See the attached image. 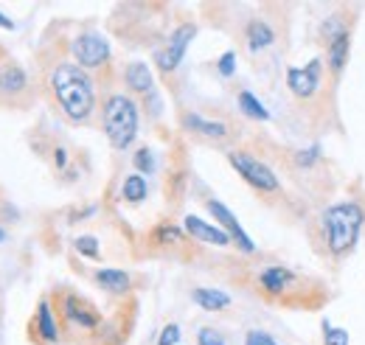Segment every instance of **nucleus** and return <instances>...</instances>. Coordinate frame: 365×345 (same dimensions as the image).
<instances>
[{"instance_id": "obj_1", "label": "nucleus", "mask_w": 365, "mask_h": 345, "mask_svg": "<svg viewBox=\"0 0 365 345\" xmlns=\"http://www.w3.org/2000/svg\"><path fill=\"white\" fill-rule=\"evenodd\" d=\"M51 90H53L62 113L73 124H82L91 118L93 107H96V87H93L91 76L85 73V68H79L73 62L56 65L51 73Z\"/></svg>"}, {"instance_id": "obj_2", "label": "nucleus", "mask_w": 365, "mask_h": 345, "mask_svg": "<svg viewBox=\"0 0 365 345\" xmlns=\"http://www.w3.org/2000/svg\"><path fill=\"white\" fill-rule=\"evenodd\" d=\"M363 222H365V214L357 202L331 205V208L323 214V227H326L329 250H331L334 256L349 253V250L357 244V239H360Z\"/></svg>"}, {"instance_id": "obj_3", "label": "nucleus", "mask_w": 365, "mask_h": 345, "mask_svg": "<svg viewBox=\"0 0 365 345\" xmlns=\"http://www.w3.org/2000/svg\"><path fill=\"white\" fill-rule=\"evenodd\" d=\"M104 135L115 149H127L138 135V107L133 98L115 93L104 104Z\"/></svg>"}, {"instance_id": "obj_4", "label": "nucleus", "mask_w": 365, "mask_h": 345, "mask_svg": "<svg viewBox=\"0 0 365 345\" xmlns=\"http://www.w3.org/2000/svg\"><path fill=\"white\" fill-rule=\"evenodd\" d=\"M228 160H230V166L242 174L253 188H259V191H278V177H275L273 169L264 166L262 160L250 158L247 152H230Z\"/></svg>"}, {"instance_id": "obj_5", "label": "nucleus", "mask_w": 365, "mask_h": 345, "mask_svg": "<svg viewBox=\"0 0 365 345\" xmlns=\"http://www.w3.org/2000/svg\"><path fill=\"white\" fill-rule=\"evenodd\" d=\"M194 37H197V26H194V23L178 26V29L172 31V37L166 40V48H160V51L155 53L158 68H160L163 73H172L182 62V56H185V51H188V45H191Z\"/></svg>"}, {"instance_id": "obj_6", "label": "nucleus", "mask_w": 365, "mask_h": 345, "mask_svg": "<svg viewBox=\"0 0 365 345\" xmlns=\"http://www.w3.org/2000/svg\"><path fill=\"white\" fill-rule=\"evenodd\" d=\"M71 51H73L79 68H98V65H104L110 59V43L96 31L79 34L71 45Z\"/></svg>"}, {"instance_id": "obj_7", "label": "nucleus", "mask_w": 365, "mask_h": 345, "mask_svg": "<svg viewBox=\"0 0 365 345\" xmlns=\"http://www.w3.org/2000/svg\"><path fill=\"white\" fill-rule=\"evenodd\" d=\"M205 208H208V214L220 222V227L228 233L230 242H233L239 250H245V253H253V250H256V244H253V242H250V236L242 230V225L236 222V216L230 214V211L222 205V202H220V200H208V202H205Z\"/></svg>"}, {"instance_id": "obj_8", "label": "nucleus", "mask_w": 365, "mask_h": 345, "mask_svg": "<svg viewBox=\"0 0 365 345\" xmlns=\"http://www.w3.org/2000/svg\"><path fill=\"white\" fill-rule=\"evenodd\" d=\"M287 85L298 98H312L320 85V59H312L307 68H289Z\"/></svg>"}, {"instance_id": "obj_9", "label": "nucleus", "mask_w": 365, "mask_h": 345, "mask_svg": "<svg viewBox=\"0 0 365 345\" xmlns=\"http://www.w3.org/2000/svg\"><path fill=\"white\" fill-rule=\"evenodd\" d=\"M185 230H188V236H194L197 242H205V244H217V247H225L230 244V236L222 230V227H217V225H208L205 219H200V216H185Z\"/></svg>"}, {"instance_id": "obj_10", "label": "nucleus", "mask_w": 365, "mask_h": 345, "mask_svg": "<svg viewBox=\"0 0 365 345\" xmlns=\"http://www.w3.org/2000/svg\"><path fill=\"white\" fill-rule=\"evenodd\" d=\"M31 334H34L37 343L43 345H53L59 340V326L53 320V309H51L48 301H40V306H37V317L31 323Z\"/></svg>"}, {"instance_id": "obj_11", "label": "nucleus", "mask_w": 365, "mask_h": 345, "mask_svg": "<svg viewBox=\"0 0 365 345\" xmlns=\"http://www.w3.org/2000/svg\"><path fill=\"white\" fill-rule=\"evenodd\" d=\"M62 311H65V317L71 323H76L82 329H96L98 326V314L91 309V303H85L82 298H76V295H65Z\"/></svg>"}, {"instance_id": "obj_12", "label": "nucleus", "mask_w": 365, "mask_h": 345, "mask_svg": "<svg viewBox=\"0 0 365 345\" xmlns=\"http://www.w3.org/2000/svg\"><path fill=\"white\" fill-rule=\"evenodd\" d=\"M29 90V79H26V71L17 68V65H6L0 68V96L14 101L17 96H23Z\"/></svg>"}, {"instance_id": "obj_13", "label": "nucleus", "mask_w": 365, "mask_h": 345, "mask_svg": "<svg viewBox=\"0 0 365 345\" xmlns=\"http://www.w3.org/2000/svg\"><path fill=\"white\" fill-rule=\"evenodd\" d=\"M191 298H194V303H197L200 309H205V311H222V309L230 306L228 292L214 289V287H197V289L191 292Z\"/></svg>"}, {"instance_id": "obj_14", "label": "nucleus", "mask_w": 365, "mask_h": 345, "mask_svg": "<svg viewBox=\"0 0 365 345\" xmlns=\"http://www.w3.org/2000/svg\"><path fill=\"white\" fill-rule=\"evenodd\" d=\"M262 289L264 292H270V295H278V292H284V289H289L292 287V281H295V275L287 269V267H270V269H264L262 272Z\"/></svg>"}, {"instance_id": "obj_15", "label": "nucleus", "mask_w": 365, "mask_h": 345, "mask_svg": "<svg viewBox=\"0 0 365 345\" xmlns=\"http://www.w3.org/2000/svg\"><path fill=\"white\" fill-rule=\"evenodd\" d=\"M124 79H127V85L133 87L135 93H146V96H149V93L155 90L152 71H149V65H143V62H130V65H127Z\"/></svg>"}, {"instance_id": "obj_16", "label": "nucleus", "mask_w": 365, "mask_h": 345, "mask_svg": "<svg viewBox=\"0 0 365 345\" xmlns=\"http://www.w3.org/2000/svg\"><path fill=\"white\" fill-rule=\"evenodd\" d=\"M182 124H185V130L197 132V135H205V138H214V140H220V138L228 135V127H225V124H220V121H205V118H200V115H194V113L182 115Z\"/></svg>"}, {"instance_id": "obj_17", "label": "nucleus", "mask_w": 365, "mask_h": 345, "mask_svg": "<svg viewBox=\"0 0 365 345\" xmlns=\"http://www.w3.org/2000/svg\"><path fill=\"white\" fill-rule=\"evenodd\" d=\"M245 37H247L250 51H264V48H270V45H273V40H275L273 29H270L264 20H250V23H247Z\"/></svg>"}, {"instance_id": "obj_18", "label": "nucleus", "mask_w": 365, "mask_h": 345, "mask_svg": "<svg viewBox=\"0 0 365 345\" xmlns=\"http://www.w3.org/2000/svg\"><path fill=\"white\" fill-rule=\"evenodd\" d=\"M96 281L107 292H127L130 289V275L124 269H98L96 272Z\"/></svg>"}, {"instance_id": "obj_19", "label": "nucleus", "mask_w": 365, "mask_h": 345, "mask_svg": "<svg viewBox=\"0 0 365 345\" xmlns=\"http://www.w3.org/2000/svg\"><path fill=\"white\" fill-rule=\"evenodd\" d=\"M349 48H351L349 31H343L340 37H334V40L329 43V65H331V71H343V65H346V59H349Z\"/></svg>"}, {"instance_id": "obj_20", "label": "nucleus", "mask_w": 365, "mask_h": 345, "mask_svg": "<svg viewBox=\"0 0 365 345\" xmlns=\"http://www.w3.org/2000/svg\"><path fill=\"white\" fill-rule=\"evenodd\" d=\"M239 107H242L245 115H250V118H256V121H267V118H270L267 107H264L250 90H242V93H239Z\"/></svg>"}, {"instance_id": "obj_21", "label": "nucleus", "mask_w": 365, "mask_h": 345, "mask_svg": "<svg viewBox=\"0 0 365 345\" xmlns=\"http://www.w3.org/2000/svg\"><path fill=\"white\" fill-rule=\"evenodd\" d=\"M121 194H124L127 202H140L146 197V180L140 174H130L124 180V185H121Z\"/></svg>"}, {"instance_id": "obj_22", "label": "nucleus", "mask_w": 365, "mask_h": 345, "mask_svg": "<svg viewBox=\"0 0 365 345\" xmlns=\"http://www.w3.org/2000/svg\"><path fill=\"white\" fill-rule=\"evenodd\" d=\"M323 329H326V334H323V343L326 345H349V340H351L346 329H334V326H329V323H326Z\"/></svg>"}, {"instance_id": "obj_23", "label": "nucleus", "mask_w": 365, "mask_h": 345, "mask_svg": "<svg viewBox=\"0 0 365 345\" xmlns=\"http://www.w3.org/2000/svg\"><path fill=\"white\" fill-rule=\"evenodd\" d=\"M76 253H82L85 259H98V242L93 236H79L76 239Z\"/></svg>"}, {"instance_id": "obj_24", "label": "nucleus", "mask_w": 365, "mask_h": 345, "mask_svg": "<svg viewBox=\"0 0 365 345\" xmlns=\"http://www.w3.org/2000/svg\"><path fill=\"white\" fill-rule=\"evenodd\" d=\"M135 169L143 174H152L155 172V158H152V152L149 149H138L135 152Z\"/></svg>"}, {"instance_id": "obj_25", "label": "nucleus", "mask_w": 365, "mask_h": 345, "mask_svg": "<svg viewBox=\"0 0 365 345\" xmlns=\"http://www.w3.org/2000/svg\"><path fill=\"white\" fill-rule=\"evenodd\" d=\"M217 71H220V76H225V79L233 76V71H236V53H233V51H225V53L220 56Z\"/></svg>"}, {"instance_id": "obj_26", "label": "nucleus", "mask_w": 365, "mask_h": 345, "mask_svg": "<svg viewBox=\"0 0 365 345\" xmlns=\"http://www.w3.org/2000/svg\"><path fill=\"white\" fill-rule=\"evenodd\" d=\"M178 343H180V326L169 323V326L160 331V337H158V345H178Z\"/></svg>"}, {"instance_id": "obj_27", "label": "nucleus", "mask_w": 365, "mask_h": 345, "mask_svg": "<svg viewBox=\"0 0 365 345\" xmlns=\"http://www.w3.org/2000/svg\"><path fill=\"white\" fill-rule=\"evenodd\" d=\"M197 343L200 345H225V340H222L214 329H202V331L197 334Z\"/></svg>"}, {"instance_id": "obj_28", "label": "nucleus", "mask_w": 365, "mask_h": 345, "mask_svg": "<svg viewBox=\"0 0 365 345\" xmlns=\"http://www.w3.org/2000/svg\"><path fill=\"white\" fill-rule=\"evenodd\" d=\"M245 345H278V343H275L270 334H264V331H256V329H253V331H247Z\"/></svg>"}, {"instance_id": "obj_29", "label": "nucleus", "mask_w": 365, "mask_h": 345, "mask_svg": "<svg viewBox=\"0 0 365 345\" xmlns=\"http://www.w3.org/2000/svg\"><path fill=\"white\" fill-rule=\"evenodd\" d=\"M318 158H320V149H318V146H312V149L298 152V158H295V160H298V166H312Z\"/></svg>"}, {"instance_id": "obj_30", "label": "nucleus", "mask_w": 365, "mask_h": 345, "mask_svg": "<svg viewBox=\"0 0 365 345\" xmlns=\"http://www.w3.org/2000/svg\"><path fill=\"white\" fill-rule=\"evenodd\" d=\"M53 160H56V169H65V163H68V155H65V149H56Z\"/></svg>"}, {"instance_id": "obj_31", "label": "nucleus", "mask_w": 365, "mask_h": 345, "mask_svg": "<svg viewBox=\"0 0 365 345\" xmlns=\"http://www.w3.org/2000/svg\"><path fill=\"white\" fill-rule=\"evenodd\" d=\"M0 29H3V31H14V20H11V17H6L3 11H0Z\"/></svg>"}, {"instance_id": "obj_32", "label": "nucleus", "mask_w": 365, "mask_h": 345, "mask_svg": "<svg viewBox=\"0 0 365 345\" xmlns=\"http://www.w3.org/2000/svg\"><path fill=\"white\" fill-rule=\"evenodd\" d=\"M0 242H6V230L3 227H0Z\"/></svg>"}]
</instances>
